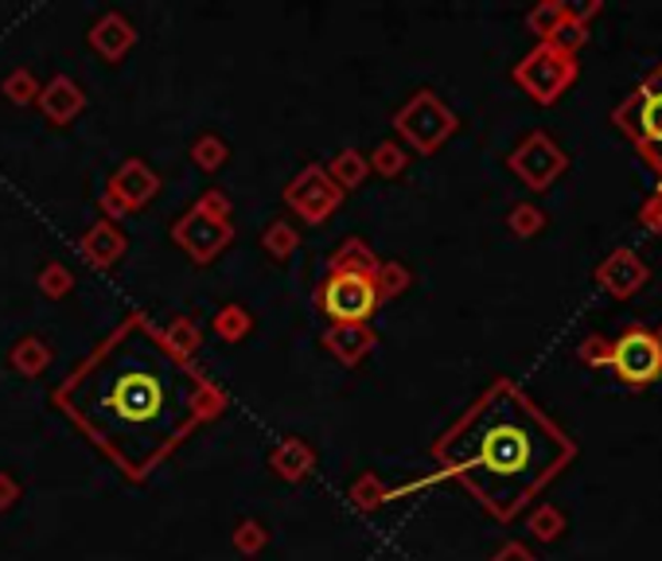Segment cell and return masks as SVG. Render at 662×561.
I'll return each mask as SVG.
<instances>
[{
  "mask_svg": "<svg viewBox=\"0 0 662 561\" xmlns=\"http://www.w3.org/2000/svg\"><path fill=\"white\" fill-rule=\"evenodd\" d=\"M55 405L129 479H145L203 421L226 410V394L191 371L164 343V331L132 313L58 382Z\"/></svg>",
  "mask_w": 662,
  "mask_h": 561,
  "instance_id": "1",
  "label": "cell"
},
{
  "mask_svg": "<svg viewBox=\"0 0 662 561\" xmlns=\"http://www.w3.org/2000/svg\"><path fill=\"white\" fill-rule=\"evenodd\" d=\"M433 453L495 519H514L569 464L573 445L514 382H495Z\"/></svg>",
  "mask_w": 662,
  "mask_h": 561,
  "instance_id": "2",
  "label": "cell"
},
{
  "mask_svg": "<svg viewBox=\"0 0 662 561\" xmlns=\"http://www.w3.org/2000/svg\"><path fill=\"white\" fill-rule=\"evenodd\" d=\"M378 257L366 250L363 239H348L331 254L328 277L320 280V308L335 324H366L382 305L378 293Z\"/></svg>",
  "mask_w": 662,
  "mask_h": 561,
  "instance_id": "3",
  "label": "cell"
},
{
  "mask_svg": "<svg viewBox=\"0 0 662 561\" xmlns=\"http://www.w3.org/2000/svg\"><path fill=\"white\" fill-rule=\"evenodd\" d=\"M234 226H231V199L223 191H207L191 207L188 215L175 219L172 226V242L191 257L195 265H207L231 246Z\"/></svg>",
  "mask_w": 662,
  "mask_h": 561,
  "instance_id": "4",
  "label": "cell"
},
{
  "mask_svg": "<svg viewBox=\"0 0 662 561\" xmlns=\"http://www.w3.org/2000/svg\"><path fill=\"white\" fill-rule=\"evenodd\" d=\"M616 125L636 140V149L647 157V165L659 160V152H662V71H654L651 78H643V86H636V94L616 109Z\"/></svg>",
  "mask_w": 662,
  "mask_h": 561,
  "instance_id": "5",
  "label": "cell"
},
{
  "mask_svg": "<svg viewBox=\"0 0 662 561\" xmlns=\"http://www.w3.org/2000/svg\"><path fill=\"white\" fill-rule=\"evenodd\" d=\"M605 363L612 367V374L628 387H651L662 374V343L654 331L631 324L616 343H608Z\"/></svg>",
  "mask_w": 662,
  "mask_h": 561,
  "instance_id": "6",
  "label": "cell"
},
{
  "mask_svg": "<svg viewBox=\"0 0 662 561\" xmlns=\"http://www.w3.org/2000/svg\"><path fill=\"white\" fill-rule=\"evenodd\" d=\"M452 114H448L445 106H440L437 98H433L429 91H421L414 102H409L402 114L394 117V129L402 133V137L414 145L417 152H433L440 145V140L452 133Z\"/></svg>",
  "mask_w": 662,
  "mask_h": 561,
  "instance_id": "7",
  "label": "cell"
},
{
  "mask_svg": "<svg viewBox=\"0 0 662 561\" xmlns=\"http://www.w3.org/2000/svg\"><path fill=\"white\" fill-rule=\"evenodd\" d=\"M340 199L343 191L328 180V172H323L320 165H308L305 172L285 188V203H289L300 219H308V223H323V219L340 207Z\"/></svg>",
  "mask_w": 662,
  "mask_h": 561,
  "instance_id": "8",
  "label": "cell"
},
{
  "mask_svg": "<svg viewBox=\"0 0 662 561\" xmlns=\"http://www.w3.org/2000/svg\"><path fill=\"white\" fill-rule=\"evenodd\" d=\"M157 188H160L157 176L149 172L145 160H125V165L114 172V180H109L106 195H102V207H106L109 219L129 215V211L149 203V199L157 195Z\"/></svg>",
  "mask_w": 662,
  "mask_h": 561,
  "instance_id": "9",
  "label": "cell"
},
{
  "mask_svg": "<svg viewBox=\"0 0 662 561\" xmlns=\"http://www.w3.org/2000/svg\"><path fill=\"white\" fill-rule=\"evenodd\" d=\"M83 106H86L83 86H78L75 78H66V75L51 78V83L40 91V109L47 114V121H55V125L75 121V117L83 114Z\"/></svg>",
  "mask_w": 662,
  "mask_h": 561,
  "instance_id": "10",
  "label": "cell"
},
{
  "mask_svg": "<svg viewBox=\"0 0 662 561\" xmlns=\"http://www.w3.org/2000/svg\"><path fill=\"white\" fill-rule=\"evenodd\" d=\"M132 43H137V28H132L121 12H106V17L90 28V47L98 51L102 59H109V63H117Z\"/></svg>",
  "mask_w": 662,
  "mask_h": 561,
  "instance_id": "11",
  "label": "cell"
},
{
  "mask_svg": "<svg viewBox=\"0 0 662 561\" xmlns=\"http://www.w3.org/2000/svg\"><path fill=\"white\" fill-rule=\"evenodd\" d=\"M323 347H328L340 363L355 367L374 347V331L366 328V324H331V328L323 331Z\"/></svg>",
  "mask_w": 662,
  "mask_h": 561,
  "instance_id": "12",
  "label": "cell"
},
{
  "mask_svg": "<svg viewBox=\"0 0 662 561\" xmlns=\"http://www.w3.org/2000/svg\"><path fill=\"white\" fill-rule=\"evenodd\" d=\"M78 250H83V257L90 265H98V269H106V265H114L117 257L125 254V239L117 234V226L109 223V219H102V223H94L90 231L83 234V242H78Z\"/></svg>",
  "mask_w": 662,
  "mask_h": 561,
  "instance_id": "13",
  "label": "cell"
},
{
  "mask_svg": "<svg viewBox=\"0 0 662 561\" xmlns=\"http://www.w3.org/2000/svg\"><path fill=\"white\" fill-rule=\"evenodd\" d=\"M9 363H12V371H17V374H24V379H35V374L47 371L51 347L43 343L40 336H24V339H20V343L9 351Z\"/></svg>",
  "mask_w": 662,
  "mask_h": 561,
  "instance_id": "14",
  "label": "cell"
},
{
  "mask_svg": "<svg viewBox=\"0 0 662 561\" xmlns=\"http://www.w3.org/2000/svg\"><path fill=\"white\" fill-rule=\"evenodd\" d=\"M274 472L285 479H305L308 472H312V448H308L305 441L289 437L285 445L274 448Z\"/></svg>",
  "mask_w": 662,
  "mask_h": 561,
  "instance_id": "15",
  "label": "cell"
},
{
  "mask_svg": "<svg viewBox=\"0 0 662 561\" xmlns=\"http://www.w3.org/2000/svg\"><path fill=\"white\" fill-rule=\"evenodd\" d=\"M323 172H328V180L335 183V188H340V191H351V188H359V183H363V176H366V160L359 157L355 149H348V152H340V157L331 160V165L323 168Z\"/></svg>",
  "mask_w": 662,
  "mask_h": 561,
  "instance_id": "16",
  "label": "cell"
},
{
  "mask_svg": "<svg viewBox=\"0 0 662 561\" xmlns=\"http://www.w3.org/2000/svg\"><path fill=\"white\" fill-rule=\"evenodd\" d=\"M199 339H203V336H199V328H195V320H191V316H175V320L164 328V343L172 347L175 356H183V359L195 351Z\"/></svg>",
  "mask_w": 662,
  "mask_h": 561,
  "instance_id": "17",
  "label": "cell"
},
{
  "mask_svg": "<svg viewBox=\"0 0 662 561\" xmlns=\"http://www.w3.org/2000/svg\"><path fill=\"white\" fill-rule=\"evenodd\" d=\"M226 140L215 137V133H207V137H199L195 145H191V157H195V165L203 168V172H215V168L226 165Z\"/></svg>",
  "mask_w": 662,
  "mask_h": 561,
  "instance_id": "18",
  "label": "cell"
},
{
  "mask_svg": "<svg viewBox=\"0 0 662 561\" xmlns=\"http://www.w3.org/2000/svg\"><path fill=\"white\" fill-rule=\"evenodd\" d=\"M249 324H254V320H249V313H246V308H242V305H226L223 313L215 316V331L226 339V343H234V339L246 336Z\"/></svg>",
  "mask_w": 662,
  "mask_h": 561,
  "instance_id": "19",
  "label": "cell"
},
{
  "mask_svg": "<svg viewBox=\"0 0 662 561\" xmlns=\"http://www.w3.org/2000/svg\"><path fill=\"white\" fill-rule=\"evenodd\" d=\"M297 242H300L297 231H292V226L285 223V219H281V223L269 226V231H265V250H269V254H274L277 262H285V257H289L292 250H297Z\"/></svg>",
  "mask_w": 662,
  "mask_h": 561,
  "instance_id": "20",
  "label": "cell"
},
{
  "mask_svg": "<svg viewBox=\"0 0 662 561\" xmlns=\"http://www.w3.org/2000/svg\"><path fill=\"white\" fill-rule=\"evenodd\" d=\"M4 94H9L17 106H28V102H35V94H40V83L32 78V71H12V75L4 78Z\"/></svg>",
  "mask_w": 662,
  "mask_h": 561,
  "instance_id": "21",
  "label": "cell"
},
{
  "mask_svg": "<svg viewBox=\"0 0 662 561\" xmlns=\"http://www.w3.org/2000/svg\"><path fill=\"white\" fill-rule=\"evenodd\" d=\"M71 269L66 265H58V262H47L43 265V273H40V289L47 293V297H66L71 293Z\"/></svg>",
  "mask_w": 662,
  "mask_h": 561,
  "instance_id": "22",
  "label": "cell"
},
{
  "mask_svg": "<svg viewBox=\"0 0 662 561\" xmlns=\"http://www.w3.org/2000/svg\"><path fill=\"white\" fill-rule=\"evenodd\" d=\"M406 160H409L406 152L397 149L394 140H386V145H378V149H374V160H371V165L378 168L382 176H397L402 168H406Z\"/></svg>",
  "mask_w": 662,
  "mask_h": 561,
  "instance_id": "23",
  "label": "cell"
},
{
  "mask_svg": "<svg viewBox=\"0 0 662 561\" xmlns=\"http://www.w3.org/2000/svg\"><path fill=\"white\" fill-rule=\"evenodd\" d=\"M409 285V273L402 269V265H389V262H382L378 265V293H382V300H389L394 293H402Z\"/></svg>",
  "mask_w": 662,
  "mask_h": 561,
  "instance_id": "24",
  "label": "cell"
},
{
  "mask_svg": "<svg viewBox=\"0 0 662 561\" xmlns=\"http://www.w3.org/2000/svg\"><path fill=\"white\" fill-rule=\"evenodd\" d=\"M234 546H238L242 553H254L265 546V527L261 522H242L238 534H234Z\"/></svg>",
  "mask_w": 662,
  "mask_h": 561,
  "instance_id": "25",
  "label": "cell"
},
{
  "mask_svg": "<svg viewBox=\"0 0 662 561\" xmlns=\"http://www.w3.org/2000/svg\"><path fill=\"white\" fill-rule=\"evenodd\" d=\"M17 499H20V484L9 476V472H0V511H9Z\"/></svg>",
  "mask_w": 662,
  "mask_h": 561,
  "instance_id": "26",
  "label": "cell"
},
{
  "mask_svg": "<svg viewBox=\"0 0 662 561\" xmlns=\"http://www.w3.org/2000/svg\"><path fill=\"white\" fill-rule=\"evenodd\" d=\"M651 168H654V172H659V176H662V152H659V160H654V165H651Z\"/></svg>",
  "mask_w": 662,
  "mask_h": 561,
  "instance_id": "27",
  "label": "cell"
}]
</instances>
